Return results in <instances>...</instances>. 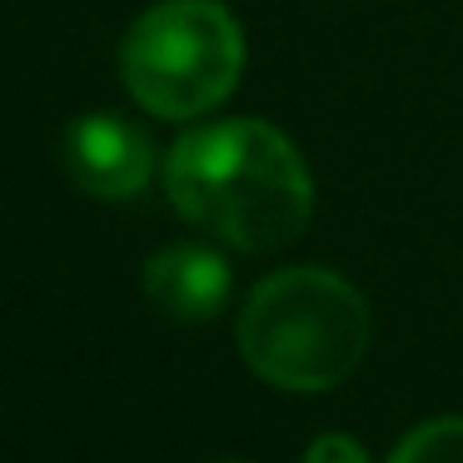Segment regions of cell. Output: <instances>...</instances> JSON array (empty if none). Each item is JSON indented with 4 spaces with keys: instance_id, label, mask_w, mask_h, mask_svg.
<instances>
[{
    "instance_id": "obj_1",
    "label": "cell",
    "mask_w": 463,
    "mask_h": 463,
    "mask_svg": "<svg viewBox=\"0 0 463 463\" xmlns=\"http://www.w3.org/2000/svg\"><path fill=\"white\" fill-rule=\"evenodd\" d=\"M165 194L190 224L244 254H274L309 230L314 180L269 120L194 125L165 155Z\"/></svg>"
},
{
    "instance_id": "obj_2",
    "label": "cell",
    "mask_w": 463,
    "mask_h": 463,
    "mask_svg": "<svg viewBox=\"0 0 463 463\" xmlns=\"http://www.w3.org/2000/svg\"><path fill=\"white\" fill-rule=\"evenodd\" d=\"M373 344V314L344 274L294 264L254 284L240 314V354L269 389H339Z\"/></svg>"
},
{
    "instance_id": "obj_3",
    "label": "cell",
    "mask_w": 463,
    "mask_h": 463,
    "mask_svg": "<svg viewBox=\"0 0 463 463\" xmlns=\"http://www.w3.org/2000/svg\"><path fill=\"white\" fill-rule=\"evenodd\" d=\"M244 31L220 0H160L120 45V80L160 120H194L234 95Z\"/></svg>"
},
{
    "instance_id": "obj_4",
    "label": "cell",
    "mask_w": 463,
    "mask_h": 463,
    "mask_svg": "<svg viewBox=\"0 0 463 463\" xmlns=\"http://www.w3.org/2000/svg\"><path fill=\"white\" fill-rule=\"evenodd\" d=\"M155 150L120 115H80L65 130V175L95 200H130L150 184Z\"/></svg>"
},
{
    "instance_id": "obj_5",
    "label": "cell",
    "mask_w": 463,
    "mask_h": 463,
    "mask_svg": "<svg viewBox=\"0 0 463 463\" xmlns=\"http://www.w3.org/2000/svg\"><path fill=\"white\" fill-rule=\"evenodd\" d=\"M145 294L175 324H204L230 299V264L204 244H170L145 264Z\"/></svg>"
},
{
    "instance_id": "obj_6",
    "label": "cell",
    "mask_w": 463,
    "mask_h": 463,
    "mask_svg": "<svg viewBox=\"0 0 463 463\" xmlns=\"http://www.w3.org/2000/svg\"><path fill=\"white\" fill-rule=\"evenodd\" d=\"M389 463H463V419H429L403 433Z\"/></svg>"
},
{
    "instance_id": "obj_7",
    "label": "cell",
    "mask_w": 463,
    "mask_h": 463,
    "mask_svg": "<svg viewBox=\"0 0 463 463\" xmlns=\"http://www.w3.org/2000/svg\"><path fill=\"white\" fill-rule=\"evenodd\" d=\"M304 463H369V453L349 433H319L309 443V453H304Z\"/></svg>"
},
{
    "instance_id": "obj_8",
    "label": "cell",
    "mask_w": 463,
    "mask_h": 463,
    "mask_svg": "<svg viewBox=\"0 0 463 463\" xmlns=\"http://www.w3.org/2000/svg\"><path fill=\"white\" fill-rule=\"evenodd\" d=\"M224 463H244V458H224Z\"/></svg>"
}]
</instances>
